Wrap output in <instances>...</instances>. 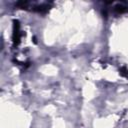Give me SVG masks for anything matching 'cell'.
I'll use <instances>...</instances> for the list:
<instances>
[{"instance_id": "obj_3", "label": "cell", "mask_w": 128, "mask_h": 128, "mask_svg": "<svg viewBox=\"0 0 128 128\" xmlns=\"http://www.w3.org/2000/svg\"><path fill=\"white\" fill-rule=\"evenodd\" d=\"M119 71H120V74H121L122 76H124V77H128V71H127L126 68L122 67V68H120Z\"/></svg>"}, {"instance_id": "obj_1", "label": "cell", "mask_w": 128, "mask_h": 128, "mask_svg": "<svg viewBox=\"0 0 128 128\" xmlns=\"http://www.w3.org/2000/svg\"><path fill=\"white\" fill-rule=\"evenodd\" d=\"M16 5L22 9H29L32 11H36L39 13H45L50 9V5L48 3H35V2H28V1H20L17 2Z\"/></svg>"}, {"instance_id": "obj_2", "label": "cell", "mask_w": 128, "mask_h": 128, "mask_svg": "<svg viewBox=\"0 0 128 128\" xmlns=\"http://www.w3.org/2000/svg\"><path fill=\"white\" fill-rule=\"evenodd\" d=\"M128 10V4L126 2H118L113 6V11L117 14H122Z\"/></svg>"}]
</instances>
